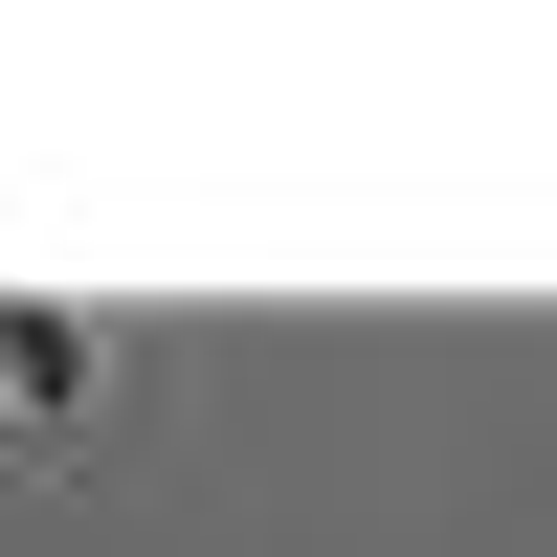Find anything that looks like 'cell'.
Here are the masks:
<instances>
[{
  "label": "cell",
  "mask_w": 557,
  "mask_h": 557,
  "mask_svg": "<svg viewBox=\"0 0 557 557\" xmlns=\"http://www.w3.org/2000/svg\"><path fill=\"white\" fill-rule=\"evenodd\" d=\"M67 380H89V357H67V312H0V424H45Z\"/></svg>",
  "instance_id": "1"
}]
</instances>
